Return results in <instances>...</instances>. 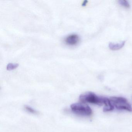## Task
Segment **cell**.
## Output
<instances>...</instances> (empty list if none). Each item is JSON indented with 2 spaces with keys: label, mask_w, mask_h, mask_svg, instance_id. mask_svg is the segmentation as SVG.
Listing matches in <instances>:
<instances>
[{
  "label": "cell",
  "mask_w": 132,
  "mask_h": 132,
  "mask_svg": "<svg viewBox=\"0 0 132 132\" xmlns=\"http://www.w3.org/2000/svg\"><path fill=\"white\" fill-rule=\"evenodd\" d=\"M106 97L98 96L94 93L87 92L80 95L79 100L83 103H89L102 106L104 105Z\"/></svg>",
  "instance_id": "cell-1"
},
{
  "label": "cell",
  "mask_w": 132,
  "mask_h": 132,
  "mask_svg": "<svg viewBox=\"0 0 132 132\" xmlns=\"http://www.w3.org/2000/svg\"><path fill=\"white\" fill-rule=\"evenodd\" d=\"M109 99L112 105L117 109L132 112V106L125 98L112 96L110 97Z\"/></svg>",
  "instance_id": "cell-2"
},
{
  "label": "cell",
  "mask_w": 132,
  "mask_h": 132,
  "mask_svg": "<svg viewBox=\"0 0 132 132\" xmlns=\"http://www.w3.org/2000/svg\"><path fill=\"white\" fill-rule=\"evenodd\" d=\"M71 109L73 113L80 116H88L92 113V109L85 103H73L71 105Z\"/></svg>",
  "instance_id": "cell-3"
},
{
  "label": "cell",
  "mask_w": 132,
  "mask_h": 132,
  "mask_svg": "<svg viewBox=\"0 0 132 132\" xmlns=\"http://www.w3.org/2000/svg\"><path fill=\"white\" fill-rule=\"evenodd\" d=\"M79 40L80 38L78 35L72 34L67 36L65 39L64 42L65 44L67 45L73 46L78 44Z\"/></svg>",
  "instance_id": "cell-4"
},
{
  "label": "cell",
  "mask_w": 132,
  "mask_h": 132,
  "mask_svg": "<svg viewBox=\"0 0 132 132\" xmlns=\"http://www.w3.org/2000/svg\"><path fill=\"white\" fill-rule=\"evenodd\" d=\"M125 44V41L122 42L120 43L115 44L110 43L109 45V48L112 51H117L123 47Z\"/></svg>",
  "instance_id": "cell-5"
},
{
  "label": "cell",
  "mask_w": 132,
  "mask_h": 132,
  "mask_svg": "<svg viewBox=\"0 0 132 132\" xmlns=\"http://www.w3.org/2000/svg\"><path fill=\"white\" fill-rule=\"evenodd\" d=\"M104 107L103 108V112H106L113 110L114 106L112 105L109 99L106 98V100L105 101L104 104Z\"/></svg>",
  "instance_id": "cell-6"
},
{
  "label": "cell",
  "mask_w": 132,
  "mask_h": 132,
  "mask_svg": "<svg viewBox=\"0 0 132 132\" xmlns=\"http://www.w3.org/2000/svg\"><path fill=\"white\" fill-rule=\"evenodd\" d=\"M118 2L120 5L123 6L124 7H126V8H129L130 7L129 4L127 1L120 0V1H119Z\"/></svg>",
  "instance_id": "cell-7"
},
{
  "label": "cell",
  "mask_w": 132,
  "mask_h": 132,
  "mask_svg": "<svg viewBox=\"0 0 132 132\" xmlns=\"http://www.w3.org/2000/svg\"><path fill=\"white\" fill-rule=\"evenodd\" d=\"M18 64H12L10 63L7 66V69L8 70H13L17 68Z\"/></svg>",
  "instance_id": "cell-8"
},
{
  "label": "cell",
  "mask_w": 132,
  "mask_h": 132,
  "mask_svg": "<svg viewBox=\"0 0 132 132\" xmlns=\"http://www.w3.org/2000/svg\"><path fill=\"white\" fill-rule=\"evenodd\" d=\"M25 108L27 110L31 113L35 114L37 113V112L33 108H31L30 106H25Z\"/></svg>",
  "instance_id": "cell-9"
},
{
  "label": "cell",
  "mask_w": 132,
  "mask_h": 132,
  "mask_svg": "<svg viewBox=\"0 0 132 132\" xmlns=\"http://www.w3.org/2000/svg\"><path fill=\"white\" fill-rule=\"evenodd\" d=\"M88 3V1H85L83 2V4H82V5L83 6H85L86 5V4Z\"/></svg>",
  "instance_id": "cell-10"
}]
</instances>
